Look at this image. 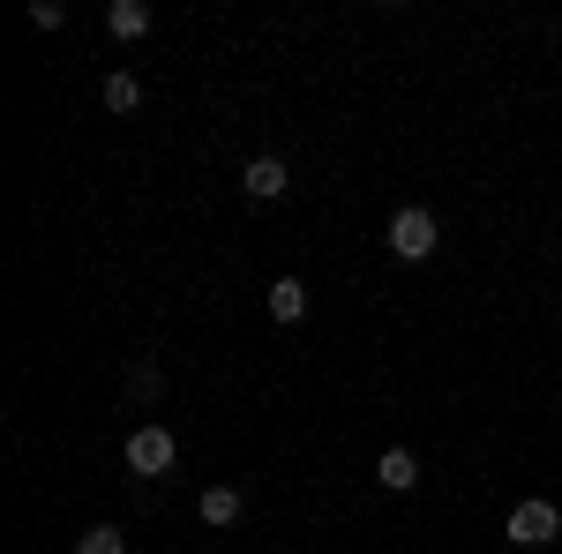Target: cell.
Segmentation results:
<instances>
[{
    "instance_id": "obj_11",
    "label": "cell",
    "mask_w": 562,
    "mask_h": 554,
    "mask_svg": "<svg viewBox=\"0 0 562 554\" xmlns=\"http://www.w3.org/2000/svg\"><path fill=\"white\" fill-rule=\"evenodd\" d=\"M23 15H31V31H60V23H68V8H60V0H31Z\"/></svg>"
},
{
    "instance_id": "obj_5",
    "label": "cell",
    "mask_w": 562,
    "mask_h": 554,
    "mask_svg": "<svg viewBox=\"0 0 562 554\" xmlns=\"http://www.w3.org/2000/svg\"><path fill=\"white\" fill-rule=\"evenodd\" d=\"M262 307H270V323L293 330V323H307V285H301V278H278V285L262 293Z\"/></svg>"
},
{
    "instance_id": "obj_10",
    "label": "cell",
    "mask_w": 562,
    "mask_h": 554,
    "mask_svg": "<svg viewBox=\"0 0 562 554\" xmlns=\"http://www.w3.org/2000/svg\"><path fill=\"white\" fill-rule=\"evenodd\" d=\"M76 554H128V540H121L113 524H90L83 540H76Z\"/></svg>"
},
{
    "instance_id": "obj_3",
    "label": "cell",
    "mask_w": 562,
    "mask_h": 554,
    "mask_svg": "<svg viewBox=\"0 0 562 554\" xmlns=\"http://www.w3.org/2000/svg\"><path fill=\"white\" fill-rule=\"evenodd\" d=\"M503 540H518V547H555L562 540V510L548 495H525L518 510L503 517Z\"/></svg>"
},
{
    "instance_id": "obj_12",
    "label": "cell",
    "mask_w": 562,
    "mask_h": 554,
    "mask_svg": "<svg viewBox=\"0 0 562 554\" xmlns=\"http://www.w3.org/2000/svg\"><path fill=\"white\" fill-rule=\"evenodd\" d=\"M128 389L143 397V405H158V397H166V375H158V368H135V375H128Z\"/></svg>"
},
{
    "instance_id": "obj_1",
    "label": "cell",
    "mask_w": 562,
    "mask_h": 554,
    "mask_svg": "<svg viewBox=\"0 0 562 554\" xmlns=\"http://www.w3.org/2000/svg\"><path fill=\"white\" fill-rule=\"evenodd\" d=\"M435 248H442V225H435V211L405 203V211L390 217V256H397V262H428Z\"/></svg>"
},
{
    "instance_id": "obj_9",
    "label": "cell",
    "mask_w": 562,
    "mask_h": 554,
    "mask_svg": "<svg viewBox=\"0 0 562 554\" xmlns=\"http://www.w3.org/2000/svg\"><path fill=\"white\" fill-rule=\"evenodd\" d=\"M135 105H143V83H135L128 68H113L105 76V113H135Z\"/></svg>"
},
{
    "instance_id": "obj_8",
    "label": "cell",
    "mask_w": 562,
    "mask_h": 554,
    "mask_svg": "<svg viewBox=\"0 0 562 554\" xmlns=\"http://www.w3.org/2000/svg\"><path fill=\"white\" fill-rule=\"evenodd\" d=\"M105 31H113V38H143V31H150V8H143V0H105Z\"/></svg>"
},
{
    "instance_id": "obj_2",
    "label": "cell",
    "mask_w": 562,
    "mask_h": 554,
    "mask_svg": "<svg viewBox=\"0 0 562 554\" xmlns=\"http://www.w3.org/2000/svg\"><path fill=\"white\" fill-rule=\"evenodd\" d=\"M173 457H180V442H173V427H166V420H143L128 434V472H135V479H166Z\"/></svg>"
},
{
    "instance_id": "obj_4",
    "label": "cell",
    "mask_w": 562,
    "mask_h": 554,
    "mask_svg": "<svg viewBox=\"0 0 562 554\" xmlns=\"http://www.w3.org/2000/svg\"><path fill=\"white\" fill-rule=\"evenodd\" d=\"M240 188H248L256 203H285V195H293V172H285V158H248V166H240Z\"/></svg>"
},
{
    "instance_id": "obj_6",
    "label": "cell",
    "mask_w": 562,
    "mask_h": 554,
    "mask_svg": "<svg viewBox=\"0 0 562 554\" xmlns=\"http://www.w3.org/2000/svg\"><path fill=\"white\" fill-rule=\"evenodd\" d=\"M375 479H383L390 495H413V487H420V457H413V450H383V457H375Z\"/></svg>"
},
{
    "instance_id": "obj_7",
    "label": "cell",
    "mask_w": 562,
    "mask_h": 554,
    "mask_svg": "<svg viewBox=\"0 0 562 554\" xmlns=\"http://www.w3.org/2000/svg\"><path fill=\"white\" fill-rule=\"evenodd\" d=\"M195 510H203V524L225 532V524H240V517H248V495H240V487H203V502H195Z\"/></svg>"
}]
</instances>
